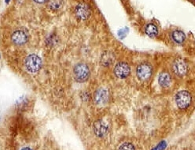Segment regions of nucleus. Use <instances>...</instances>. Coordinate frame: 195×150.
I'll return each instance as SVG.
<instances>
[{"instance_id":"11","label":"nucleus","mask_w":195,"mask_h":150,"mask_svg":"<svg viewBox=\"0 0 195 150\" xmlns=\"http://www.w3.org/2000/svg\"><path fill=\"white\" fill-rule=\"evenodd\" d=\"M172 39L177 44H183L186 39L185 33L180 30H175L172 32Z\"/></svg>"},{"instance_id":"10","label":"nucleus","mask_w":195,"mask_h":150,"mask_svg":"<svg viewBox=\"0 0 195 150\" xmlns=\"http://www.w3.org/2000/svg\"><path fill=\"white\" fill-rule=\"evenodd\" d=\"M108 100V92L106 90L102 88V89H99L95 94V100L98 104H101L103 103L106 102Z\"/></svg>"},{"instance_id":"5","label":"nucleus","mask_w":195,"mask_h":150,"mask_svg":"<svg viewBox=\"0 0 195 150\" xmlns=\"http://www.w3.org/2000/svg\"><path fill=\"white\" fill-rule=\"evenodd\" d=\"M114 74L117 78H125L130 74V66L124 62H119L114 68Z\"/></svg>"},{"instance_id":"7","label":"nucleus","mask_w":195,"mask_h":150,"mask_svg":"<svg viewBox=\"0 0 195 150\" xmlns=\"http://www.w3.org/2000/svg\"><path fill=\"white\" fill-rule=\"evenodd\" d=\"M76 15L81 20H86L91 15V10L87 4L81 3L76 8Z\"/></svg>"},{"instance_id":"16","label":"nucleus","mask_w":195,"mask_h":150,"mask_svg":"<svg viewBox=\"0 0 195 150\" xmlns=\"http://www.w3.org/2000/svg\"><path fill=\"white\" fill-rule=\"evenodd\" d=\"M35 2H38V3H44V2H46L47 0H34Z\"/></svg>"},{"instance_id":"12","label":"nucleus","mask_w":195,"mask_h":150,"mask_svg":"<svg viewBox=\"0 0 195 150\" xmlns=\"http://www.w3.org/2000/svg\"><path fill=\"white\" fill-rule=\"evenodd\" d=\"M146 33L150 37H155L158 34V29L154 24H148L146 27Z\"/></svg>"},{"instance_id":"18","label":"nucleus","mask_w":195,"mask_h":150,"mask_svg":"<svg viewBox=\"0 0 195 150\" xmlns=\"http://www.w3.org/2000/svg\"><path fill=\"white\" fill-rule=\"evenodd\" d=\"M7 1H9V0H7Z\"/></svg>"},{"instance_id":"17","label":"nucleus","mask_w":195,"mask_h":150,"mask_svg":"<svg viewBox=\"0 0 195 150\" xmlns=\"http://www.w3.org/2000/svg\"><path fill=\"white\" fill-rule=\"evenodd\" d=\"M21 150H32V149H31L30 148H22Z\"/></svg>"},{"instance_id":"2","label":"nucleus","mask_w":195,"mask_h":150,"mask_svg":"<svg viewBox=\"0 0 195 150\" xmlns=\"http://www.w3.org/2000/svg\"><path fill=\"white\" fill-rule=\"evenodd\" d=\"M74 76L76 80L79 82H85L90 76V70L87 64L78 63L74 68Z\"/></svg>"},{"instance_id":"3","label":"nucleus","mask_w":195,"mask_h":150,"mask_svg":"<svg viewBox=\"0 0 195 150\" xmlns=\"http://www.w3.org/2000/svg\"><path fill=\"white\" fill-rule=\"evenodd\" d=\"M175 103L178 108L185 109L191 103V96L187 91H180L175 96Z\"/></svg>"},{"instance_id":"4","label":"nucleus","mask_w":195,"mask_h":150,"mask_svg":"<svg viewBox=\"0 0 195 150\" xmlns=\"http://www.w3.org/2000/svg\"><path fill=\"white\" fill-rule=\"evenodd\" d=\"M136 75L138 79L141 81H146L151 77L152 67L148 63H141L137 66L136 69Z\"/></svg>"},{"instance_id":"13","label":"nucleus","mask_w":195,"mask_h":150,"mask_svg":"<svg viewBox=\"0 0 195 150\" xmlns=\"http://www.w3.org/2000/svg\"><path fill=\"white\" fill-rule=\"evenodd\" d=\"M61 5V0H49V6L53 9L59 8Z\"/></svg>"},{"instance_id":"15","label":"nucleus","mask_w":195,"mask_h":150,"mask_svg":"<svg viewBox=\"0 0 195 150\" xmlns=\"http://www.w3.org/2000/svg\"><path fill=\"white\" fill-rule=\"evenodd\" d=\"M118 150H135V146L131 143H124L120 146Z\"/></svg>"},{"instance_id":"9","label":"nucleus","mask_w":195,"mask_h":150,"mask_svg":"<svg viewBox=\"0 0 195 150\" xmlns=\"http://www.w3.org/2000/svg\"><path fill=\"white\" fill-rule=\"evenodd\" d=\"M171 78L167 73H162L158 78V83L163 88H167L171 85Z\"/></svg>"},{"instance_id":"6","label":"nucleus","mask_w":195,"mask_h":150,"mask_svg":"<svg viewBox=\"0 0 195 150\" xmlns=\"http://www.w3.org/2000/svg\"><path fill=\"white\" fill-rule=\"evenodd\" d=\"M188 67H187V63L185 61L181 58H178L173 63V70L175 74L178 76L182 77L184 76L187 72Z\"/></svg>"},{"instance_id":"14","label":"nucleus","mask_w":195,"mask_h":150,"mask_svg":"<svg viewBox=\"0 0 195 150\" xmlns=\"http://www.w3.org/2000/svg\"><path fill=\"white\" fill-rule=\"evenodd\" d=\"M106 126L102 124H99L96 126V133L99 134V136H102L103 134L106 133Z\"/></svg>"},{"instance_id":"1","label":"nucleus","mask_w":195,"mask_h":150,"mask_svg":"<svg viewBox=\"0 0 195 150\" xmlns=\"http://www.w3.org/2000/svg\"><path fill=\"white\" fill-rule=\"evenodd\" d=\"M24 66L27 71L30 73H36L40 70L42 66V60L37 55L32 54L26 58L24 61Z\"/></svg>"},{"instance_id":"8","label":"nucleus","mask_w":195,"mask_h":150,"mask_svg":"<svg viewBox=\"0 0 195 150\" xmlns=\"http://www.w3.org/2000/svg\"><path fill=\"white\" fill-rule=\"evenodd\" d=\"M11 40L17 45H22L28 41V35L22 30H17L13 33Z\"/></svg>"}]
</instances>
